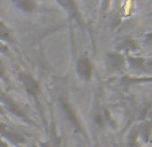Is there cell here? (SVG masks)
<instances>
[{
  "mask_svg": "<svg viewBox=\"0 0 152 147\" xmlns=\"http://www.w3.org/2000/svg\"><path fill=\"white\" fill-rule=\"evenodd\" d=\"M38 146H39V147H53V144L49 143V142H39V143H38Z\"/></svg>",
  "mask_w": 152,
  "mask_h": 147,
  "instance_id": "cell-20",
  "label": "cell"
},
{
  "mask_svg": "<svg viewBox=\"0 0 152 147\" xmlns=\"http://www.w3.org/2000/svg\"><path fill=\"white\" fill-rule=\"evenodd\" d=\"M144 45H152V32H148L144 36Z\"/></svg>",
  "mask_w": 152,
  "mask_h": 147,
  "instance_id": "cell-16",
  "label": "cell"
},
{
  "mask_svg": "<svg viewBox=\"0 0 152 147\" xmlns=\"http://www.w3.org/2000/svg\"><path fill=\"white\" fill-rule=\"evenodd\" d=\"M7 76V70H6V66H4L3 60L0 59V79H6Z\"/></svg>",
  "mask_w": 152,
  "mask_h": 147,
  "instance_id": "cell-15",
  "label": "cell"
},
{
  "mask_svg": "<svg viewBox=\"0 0 152 147\" xmlns=\"http://www.w3.org/2000/svg\"><path fill=\"white\" fill-rule=\"evenodd\" d=\"M14 4L20 9V11L26 12V14H31L37 9V3L31 1V0H15Z\"/></svg>",
  "mask_w": 152,
  "mask_h": 147,
  "instance_id": "cell-12",
  "label": "cell"
},
{
  "mask_svg": "<svg viewBox=\"0 0 152 147\" xmlns=\"http://www.w3.org/2000/svg\"><path fill=\"white\" fill-rule=\"evenodd\" d=\"M10 52V48L7 44H4L3 42H0V54H8Z\"/></svg>",
  "mask_w": 152,
  "mask_h": 147,
  "instance_id": "cell-17",
  "label": "cell"
},
{
  "mask_svg": "<svg viewBox=\"0 0 152 147\" xmlns=\"http://www.w3.org/2000/svg\"><path fill=\"white\" fill-rule=\"evenodd\" d=\"M75 71L81 79L89 82L93 75V66L88 56H81L75 63Z\"/></svg>",
  "mask_w": 152,
  "mask_h": 147,
  "instance_id": "cell-5",
  "label": "cell"
},
{
  "mask_svg": "<svg viewBox=\"0 0 152 147\" xmlns=\"http://www.w3.org/2000/svg\"><path fill=\"white\" fill-rule=\"evenodd\" d=\"M137 139H139V133H137V126L131 128L128 136H126V143L129 147H135L137 144Z\"/></svg>",
  "mask_w": 152,
  "mask_h": 147,
  "instance_id": "cell-13",
  "label": "cell"
},
{
  "mask_svg": "<svg viewBox=\"0 0 152 147\" xmlns=\"http://www.w3.org/2000/svg\"><path fill=\"white\" fill-rule=\"evenodd\" d=\"M0 42L4 44H16L14 30L6 24V22L0 20Z\"/></svg>",
  "mask_w": 152,
  "mask_h": 147,
  "instance_id": "cell-9",
  "label": "cell"
},
{
  "mask_svg": "<svg viewBox=\"0 0 152 147\" xmlns=\"http://www.w3.org/2000/svg\"><path fill=\"white\" fill-rule=\"evenodd\" d=\"M19 79L22 80V83H23L26 92L28 94L31 98H35V99H37L39 92H40V86H39V83L34 79V76L28 72H20Z\"/></svg>",
  "mask_w": 152,
  "mask_h": 147,
  "instance_id": "cell-3",
  "label": "cell"
},
{
  "mask_svg": "<svg viewBox=\"0 0 152 147\" xmlns=\"http://www.w3.org/2000/svg\"><path fill=\"white\" fill-rule=\"evenodd\" d=\"M0 104L3 106V108H6L7 111H10L12 115L22 119L24 123H27V125H30V126H35V122L30 118L28 114L23 110V107H22L11 95H8V94L4 90H1V88H0Z\"/></svg>",
  "mask_w": 152,
  "mask_h": 147,
  "instance_id": "cell-1",
  "label": "cell"
},
{
  "mask_svg": "<svg viewBox=\"0 0 152 147\" xmlns=\"http://www.w3.org/2000/svg\"><path fill=\"white\" fill-rule=\"evenodd\" d=\"M135 147H140V146H139V144H136V146H135Z\"/></svg>",
  "mask_w": 152,
  "mask_h": 147,
  "instance_id": "cell-24",
  "label": "cell"
},
{
  "mask_svg": "<svg viewBox=\"0 0 152 147\" xmlns=\"http://www.w3.org/2000/svg\"><path fill=\"white\" fill-rule=\"evenodd\" d=\"M61 107H62L66 118L69 119V122L75 127V130H77L78 133H82V125H81V122H80V119H78L77 114H75L74 108L69 104V102L65 99H61Z\"/></svg>",
  "mask_w": 152,
  "mask_h": 147,
  "instance_id": "cell-6",
  "label": "cell"
},
{
  "mask_svg": "<svg viewBox=\"0 0 152 147\" xmlns=\"http://www.w3.org/2000/svg\"><path fill=\"white\" fill-rule=\"evenodd\" d=\"M31 147H39V146H38V143H32Z\"/></svg>",
  "mask_w": 152,
  "mask_h": 147,
  "instance_id": "cell-23",
  "label": "cell"
},
{
  "mask_svg": "<svg viewBox=\"0 0 152 147\" xmlns=\"http://www.w3.org/2000/svg\"><path fill=\"white\" fill-rule=\"evenodd\" d=\"M94 120H96V123H97V125H100V126L104 125V116L101 115V114H97V115H96Z\"/></svg>",
  "mask_w": 152,
  "mask_h": 147,
  "instance_id": "cell-18",
  "label": "cell"
},
{
  "mask_svg": "<svg viewBox=\"0 0 152 147\" xmlns=\"http://www.w3.org/2000/svg\"><path fill=\"white\" fill-rule=\"evenodd\" d=\"M125 60H126V63H128V67L132 71H135V72H137V74L148 72L145 68V60L147 59H144V58L128 55V56H125Z\"/></svg>",
  "mask_w": 152,
  "mask_h": 147,
  "instance_id": "cell-8",
  "label": "cell"
},
{
  "mask_svg": "<svg viewBox=\"0 0 152 147\" xmlns=\"http://www.w3.org/2000/svg\"><path fill=\"white\" fill-rule=\"evenodd\" d=\"M58 4H59L62 8H65L67 11V14L70 15V17H73L74 20H77L78 24H80L81 27L83 26V22H82V16H81L80 14V9H78V6L77 3H74V1H72V0H58L57 1Z\"/></svg>",
  "mask_w": 152,
  "mask_h": 147,
  "instance_id": "cell-7",
  "label": "cell"
},
{
  "mask_svg": "<svg viewBox=\"0 0 152 147\" xmlns=\"http://www.w3.org/2000/svg\"><path fill=\"white\" fill-rule=\"evenodd\" d=\"M106 64L112 72H124L126 68L125 56L120 51L106 52Z\"/></svg>",
  "mask_w": 152,
  "mask_h": 147,
  "instance_id": "cell-2",
  "label": "cell"
},
{
  "mask_svg": "<svg viewBox=\"0 0 152 147\" xmlns=\"http://www.w3.org/2000/svg\"><path fill=\"white\" fill-rule=\"evenodd\" d=\"M117 50H123L125 52H136L139 50V44L131 37H125L117 45Z\"/></svg>",
  "mask_w": 152,
  "mask_h": 147,
  "instance_id": "cell-11",
  "label": "cell"
},
{
  "mask_svg": "<svg viewBox=\"0 0 152 147\" xmlns=\"http://www.w3.org/2000/svg\"><path fill=\"white\" fill-rule=\"evenodd\" d=\"M145 68L148 72H152V58L151 59H147L145 60Z\"/></svg>",
  "mask_w": 152,
  "mask_h": 147,
  "instance_id": "cell-19",
  "label": "cell"
},
{
  "mask_svg": "<svg viewBox=\"0 0 152 147\" xmlns=\"http://www.w3.org/2000/svg\"><path fill=\"white\" fill-rule=\"evenodd\" d=\"M137 133H139V138L144 143H148L152 136V122L148 120V119L141 120V123L137 125Z\"/></svg>",
  "mask_w": 152,
  "mask_h": 147,
  "instance_id": "cell-10",
  "label": "cell"
},
{
  "mask_svg": "<svg viewBox=\"0 0 152 147\" xmlns=\"http://www.w3.org/2000/svg\"><path fill=\"white\" fill-rule=\"evenodd\" d=\"M129 84L133 83H152V76H137V78H125Z\"/></svg>",
  "mask_w": 152,
  "mask_h": 147,
  "instance_id": "cell-14",
  "label": "cell"
},
{
  "mask_svg": "<svg viewBox=\"0 0 152 147\" xmlns=\"http://www.w3.org/2000/svg\"><path fill=\"white\" fill-rule=\"evenodd\" d=\"M0 136H3L4 139H8L14 144H22L26 143V138L23 134H20L16 128L11 127V126L6 125V123H0Z\"/></svg>",
  "mask_w": 152,
  "mask_h": 147,
  "instance_id": "cell-4",
  "label": "cell"
},
{
  "mask_svg": "<svg viewBox=\"0 0 152 147\" xmlns=\"http://www.w3.org/2000/svg\"><path fill=\"white\" fill-rule=\"evenodd\" d=\"M0 147H11V146H10V143H7L6 141H1V139H0Z\"/></svg>",
  "mask_w": 152,
  "mask_h": 147,
  "instance_id": "cell-21",
  "label": "cell"
},
{
  "mask_svg": "<svg viewBox=\"0 0 152 147\" xmlns=\"http://www.w3.org/2000/svg\"><path fill=\"white\" fill-rule=\"evenodd\" d=\"M4 114V108H3V106L0 104V115H3Z\"/></svg>",
  "mask_w": 152,
  "mask_h": 147,
  "instance_id": "cell-22",
  "label": "cell"
}]
</instances>
